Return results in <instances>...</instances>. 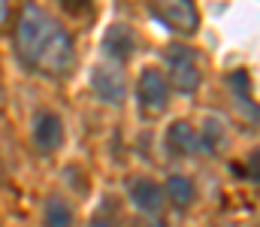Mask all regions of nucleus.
I'll use <instances>...</instances> for the list:
<instances>
[{
	"instance_id": "3",
	"label": "nucleus",
	"mask_w": 260,
	"mask_h": 227,
	"mask_svg": "<svg viewBox=\"0 0 260 227\" xmlns=\"http://www.w3.org/2000/svg\"><path fill=\"white\" fill-rule=\"evenodd\" d=\"M34 64H37L40 70L52 73V76H64L67 70L73 67V40H70V34H67L61 24H58V30L46 40V46L40 49V55H37Z\"/></svg>"
},
{
	"instance_id": "1",
	"label": "nucleus",
	"mask_w": 260,
	"mask_h": 227,
	"mask_svg": "<svg viewBox=\"0 0 260 227\" xmlns=\"http://www.w3.org/2000/svg\"><path fill=\"white\" fill-rule=\"evenodd\" d=\"M58 30V21L46 15V9H40L37 3H24L21 9V18H18V30H15V46H18V55L34 64L40 49L46 46V40Z\"/></svg>"
},
{
	"instance_id": "10",
	"label": "nucleus",
	"mask_w": 260,
	"mask_h": 227,
	"mask_svg": "<svg viewBox=\"0 0 260 227\" xmlns=\"http://www.w3.org/2000/svg\"><path fill=\"white\" fill-rule=\"evenodd\" d=\"M130 197L136 203V209H142L145 215H160V206H164V191L160 185L148 182V179H139L133 188H130Z\"/></svg>"
},
{
	"instance_id": "6",
	"label": "nucleus",
	"mask_w": 260,
	"mask_h": 227,
	"mask_svg": "<svg viewBox=\"0 0 260 227\" xmlns=\"http://www.w3.org/2000/svg\"><path fill=\"white\" fill-rule=\"evenodd\" d=\"M91 82H94V91H97L100 100H106V103H121V100H124L127 82H124V76H121L118 67L100 64V67L94 70V76H91Z\"/></svg>"
},
{
	"instance_id": "17",
	"label": "nucleus",
	"mask_w": 260,
	"mask_h": 227,
	"mask_svg": "<svg viewBox=\"0 0 260 227\" xmlns=\"http://www.w3.org/2000/svg\"><path fill=\"white\" fill-rule=\"evenodd\" d=\"M251 182H257V151L251 154Z\"/></svg>"
},
{
	"instance_id": "8",
	"label": "nucleus",
	"mask_w": 260,
	"mask_h": 227,
	"mask_svg": "<svg viewBox=\"0 0 260 227\" xmlns=\"http://www.w3.org/2000/svg\"><path fill=\"white\" fill-rule=\"evenodd\" d=\"M103 52H106V58H112V61H127L130 55H133V34H130L124 24H112V27H106V34H103Z\"/></svg>"
},
{
	"instance_id": "16",
	"label": "nucleus",
	"mask_w": 260,
	"mask_h": 227,
	"mask_svg": "<svg viewBox=\"0 0 260 227\" xmlns=\"http://www.w3.org/2000/svg\"><path fill=\"white\" fill-rule=\"evenodd\" d=\"M6 15H9V3H6V0H0V27L6 24Z\"/></svg>"
},
{
	"instance_id": "4",
	"label": "nucleus",
	"mask_w": 260,
	"mask_h": 227,
	"mask_svg": "<svg viewBox=\"0 0 260 227\" xmlns=\"http://www.w3.org/2000/svg\"><path fill=\"white\" fill-rule=\"evenodd\" d=\"M154 15L176 34H194L200 24L197 6L191 0H151Z\"/></svg>"
},
{
	"instance_id": "9",
	"label": "nucleus",
	"mask_w": 260,
	"mask_h": 227,
	"mask_svg": "<svg viewBox=\"0 0 260 227\" xmlns=\"http://www.w3.org/2000/svg\"><path fill=\"white\" fill-rule=\"evenodd\" d=\"M167 149L173 154H194L200 149V134L188 121H173L167 131Z\"/></svg>"
},
{
	"instance_id": "11",
	"label": "nucleus",
	"mask_w": 260,
	"mask_h": 227,
	"mask_svg": "<svg viewBox=\"0 0 260 227\" xmlns=\"http://www.w3.org/2000/svg\"><path fill=\"white\" fill-rule=\"evenodd\" d=\"M167 197L176 203V206H191L197 197V188L188 176H170L167 179Z\"/></svg>"
},
{
	"instance_id": "14",
	"label": "nucleus",
	"mask_w": 260,
	"mask_h": 227,
	"mask_svg": "<svg viewBox=\"0 0 260 227\" xmlns=\"http://www.w3.org/2000/svg\"><path fill=\"white\" fill-rule=\"evenodd\" d=\"M230 82L236 85V94H239L242 100H248V88H251V82H248V73H242V70H236V73L230 76Z\"/></svg>"
},
{
	"instance_id": "7",
	"label": "nucleus",
	"mask_w": 260,
	"mask_h": 227,
	"mask_svg": "<svg viewBox=\"0 0 260 227\" xmlns=\"http://www.w3.org/2000/svg\"><path fill=\"white\" fill-rule=\"evenodd\" d=\"M34 140H37L40 149L55 151L64 143V121L55 112H40L37 121H34Z\"/></svg>"
},
{
	"instance_id": "13",
	"label": "nucleus",
	"mask_w": 260,
	"mask_h": 227,
	"mask_svg": "<svg viewBox=\"0 0 260 227\" xmlns=\"http://www.w3.org/2000/svg\"><path fill=\"white\" fill-rule=\"evenodd\" d=\"M73 224V212L61 197H52L46 203V227H70Z\"/></svg>"
},
{
	"instance_id": "5",
	"label": "nucleus",
	"mask_w": 260,
	"mask_h": 227,
	"mask_svg": "<svg viewBox=\"0 0 260 227\" xmlns=\"http://www.w3.org/2000/svg\"><path fill=\"white\" fill-rule=\"evenodd\" d=\"M136 97L145 115H157L164 112L167 100H170V82L164 79L160 70H142L139 82H136Z\"/></svg>"
},
{
	"instance_id": "18",
	"label": "nucleus",
	"mask_w": 260,
	"mask_h": 227,
	"mask_svg": "<svg viewBox=\"0 0 260 227\" xmlns=\"http://www.w3.org/2000/svg\"><path fill=\"white\" fill-rule=\"evenodd\" d=\"M91 227H112V224H109V221H94Z\"/></svg>"
},
{
	"instance_id": "15",
	"label": "nucleus",
	"mask_w": 260,
	"mask_h": 227,
	"mask_svg": "<svg viewBox=\"0 0 260 227\" xmlns=\"http://www.w3.org/2000/svg\"><path fill=\"white\" fill-rule=\"evenodd\" d=\"M61 3H64L67 9H82V6H88L91 0H61Z\"/></svg>"
},
{
	"instance_id": "12",
	"label": "nucleus",
	"mask_w": 260,
	"mask_h": 227,
	"mask_svg": "<svg viewBox=\"0 0 260 227\" xmlns=\"http://www.w3.org/2000/svg\"><path fill=\"white\" fill-rule=\"evenodd\" d=\"M200 146H206L209 151L218 154V151L227 146V127H224L218 118H209V121H206V131L200 134Z\"/></svg>"
},
{
	"instance_id": "2",
	"label": "nucleus",
	"mask_w": 260,
	"mask_h": 227,
	"mask_svg": "<svg viewBox=\"0 0 260 227\" xmlns=\"http://www.w3.org/2000/svg\"><path fill=\"white\" fill-rule=\"evenodd\" d=\"M167 64H170V85L179 94H194L200 88V67H197L194 49H188L182 43H173L167 49Z\"/></svg>"
}]
</instances>
